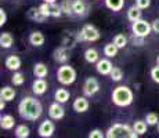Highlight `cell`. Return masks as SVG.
Listing matches in <instances>:
<instances>
[{
  "mask_svg": "<svg viewBox=\"0 0 159 138\" xmlns=\"http://www.w3.org/2000/svg\"><path fill=\"white\" fill-rule=\"evenodd\" d=\"M100 90V83L96 78H87L83 84V93L86 97H93Z\"/></svg>",
  "mask_w": 159,
  "mask_h": 138,
  "instance_id": "7",
  "label": "cell"
},
{
  "mask_svg": "<svg viewBox=\"0 0 159 138\" xmlns=\"http://www.w3.org/2000/svg\"><path fill=\"white\" fill-rule=\"evenodd\" d=\"M127 18H129L131 22L140 20V18H141V8H140L137 4L129 7V10H127Z\"/></svg>",
  "mask_w": 159,
  "mask_h": 138,
  "instance_id": "22",
  "label": "cell"
},
{
  "mask_svg": "<svg viewBox=\"0 0 159 138\" xmlns=\"http://www.w3.org/2000/svg\"><path fill=\"white\" fill-rule=\"evenodd\" d=\"M78 42H79L78 33L66 32L65 36H64V39H62V46H64V47H66V48H73Z\"/></svg>",
  "mask_w": 159,
  "mask_h": 138,
  "instance_id": "14",
  "label": "cell"
},
{
  "mask_svg": "<svg viewBox=\"0 0 159 138\" xmlns=\"http://www.w3.org/2000/svg\"><path fill=\"white\" fill-rule=\"evenodd\" d=\"M78 39L79 42H97L100 39V30L94 25L87 24L78 32Z\"/></svg>",
  "mask_w": 159,
  "mask_h": 138,
  "instance_id": "5",
  "label": "cell"
},
{
  "mask_svg": "<svg viewBox=\"0 0 159 138\" xmlns=\"http://www.w3.org/2000/svg\"><path fill=\"white\" fill-rule=\"evenodd\" d=\"M29 133H30L29 127L28 126H25V124L17 126V127H15V131H14V134H15V137L17 138H28Z\"/></svg>",
  "mask_w": 159,
  "mask_h": 138,
  "instance_id": "27",
  "label": "cell"
},
{
  "mask_svg": "<svg viewBox=\"0 0 159 138\" xmlns=\"http://www.w3.org/2000/svg\"><path fill=\"white\" fill-rule=\"evenodd\" d=\"M73 109L79 113H83L89 109V101L84 97H78L73 101Z\"/></svg>",
  "mask_w": 159,
  "mask_h": 138,
  "instance_id": "17",
  "label": "cell"
},
{
  "mask_svg": "<svg viewBox=\"0 0 159 138\" xmlns=\"http://www.w3.org/2000/svg\"><path fill=\"white\" fill-rule=\"evenodd\" d=\"M109 75H111V79L114 82H120L122 78H123V72H122V69H119V68H114Z\"/></svg>",
  "mask_w": 159,
  "mask_h": 138,
  "instance_id": "35",
  "label": "cell"
},
{
  "mask_svg": "<svg viewBox=\"0 0 159 138\" xmlns=\"http://www.w3.org/2000/svg\"><path fill=\"white\" fill-rule=\"evenodd\" d=\"M104 137H105V134L100 128H94V130H91L89 133V138H104Z\"/></svg>",
  "mask_w": 159,
  "mask_h": 138,
  "instance_id": "37",
  "label": "cell"
},
{
  "mask_svg": "<svg viewBox=\"0 0 159 138\" xmlns=\"http://www.w3.org/2000/svg\"><path fill=\"white\" fill-rule=\"evenodd\" d=\"M147 122L144 120H137V122H134V124H133V130L136 131L139 136H143V134H145L147 133Z\"/></svg>",
  "mask_w": 159,
  "mask_h": 138,
  "instance_id": "29",
  "label": "cell"
},
{
  "mask_svg": "<svg viewBox=\"0 0 159 138\" xmlns=\"http://www.w3.org/2000/svg\"><path fill=\"white\" fill-rule=\"evenodd\" d=\"M105 137H108V138H137L139 134L134 130H131L127 124L116 123L108 128Z\"/></svg>",
  "mask_w": 159,
  "mask_h": 138,
  "instance_id": "3",
  "label": "cell"
},
{
  "mask_svg": "<svg viewBox=\"0 0 159 138\" xmlns=\"http://www.w3.org/2000/svg\"><path fill=\"white\" fill-rule=\"evenodd\" d=\"M39 8H40V11L43 13L46 17H50V3H43V4L39 6Z\"/></svg>",
  "mask_w": 159,
  "mask_h": 138,
  "instance_id": "38",
  "label": "cell"
},
{
  "mask_svg": "<svg viewBox=\"0 0 159 138\" xmlns=\"http://www.w3.org/2000/svg\"><path fill=\"white\" fill-rule=\"evenodd\" d=\"M114 43L119 48H125V46L127 44V39L125 35H120V33H119V35H116L114 38Z\"/></svg>",
  "mask_w": 159,
  "mask_h": 138,
  "instance_id": "33",
  "label": "cell"
},
{
  "mask_svg": "<svg viewBox=\"0 0 159 138\" xmlns=\"http://www.w3.org/2000/svg\"><path fill=\"white\" fill-rule=\"evenodd\" d=\"M152 30H154L155 33H159V18H157L155 21H152Z\"/></svg>",
  "mask_w": 159,
  "mask_h": 138,
  "instance_id": "42",
  "label": "cell"
},
{
  "mask_svg": "<svg viewBox=\"0 0 159 138\" xmlns=\"http://www.w3.org/2000/svg\"><path fill=\"white\" fill-rule=\"evenodd\" d=\"M4 65L8 70H17V69H20V66H21V58L17 57V55H10V57L6 60Z\"/></svg>",
  "mask_w": 159,
  "mask_h": 138,
  "instance_id": "18",
  "label": "cell"
},
{
  "mask_svg": "<svg viewBox=\"0 0 159 138\" xmlns=\"http://www.w3.org/2000/svg\"><path fill=\"white\" fill-rule=\"evenodd\" d=\"M57 80L64 86H69L76 80V70L69 65L64 64L62 66H60L57 70Z\"/></svg>",
  "mask_w": 159,
  "mask_h": 138,
  "instance_id": "4",
  "label": "cell"
},
{
  "mask_svg": "<svg viewBox=\"0 0 159 138\" xmlns=\"http://www.w3.org/2000/svg\"><path fill=\"white\" fill-rule=\"evenodd\" d=\"M48 115H50V118L53 119V120H61V119L64 118V115H65V109L62 108L61 102L56 101L54 104H51V105L48 106Z\"/></svg>",
  "mask_w": 159,
  "mask_h": 138,
  "instance_id": "9",
  "label": "cell"
},
{
  "mask_svg": "<svg viewBox=\"0 0 159 138\" xmlns=\"http://www.w3.org/2000/svg\"><path fill=\"white\" fill-rule=\"evenodd\" d=\"M46 3H56V0H43Z\"/></svg>",
  "mask_w": 159,
  "mask_h": 138,
  "instance_id": "44",
  "label": "cell"
},
{
  "mask_svg": "<svg viewBox=\"0 0 159 138\" xmlns=\"http://www.w3.org/2000/svg\"><path fill=\"white\" fill-rule=\"evenodd\" d=\"M28 18L29 20H32V21H35V22H38V24H43L48 17H46V15L40 11V8L39 7L38 8L32 7V8H29V11H28Z\"/></svg>",
  "mask_w": 159,
  "mask_h": 138,
  "instance_id": "12",
  "label": "cell"
},
{
  "mask_svg": "<svg viewBox=\"0 0 159 138\" xmlns=\"http://www.w3.org/2000/svg\"><path fill=\"white\" fill-rule=\"evenodd\" d=\"M157 61H158V65H159V55H158V60Z\"/></svg>",
  "mask_w": 159,
  "mask_h": 138,
  "instance_id": "45",
  "label": "cell"
},
{
  "mask_svg": "<svg viewBox=\"0 0 159 138\" xmlns=\"http://www.w3.org/2000/svg\"><path fill=\"white\" fill-rule=\"evenodd\" d=\"M69 57H71V54H69V48H66V47H58L54 50V53H53V58H54V61L58 64H65V62H68L69 61Z\"/></svg>",
  "mask_w": 159,
  "mask_h": 138,
  "instance_id": "10",
  "label": "cell"
},
{
  "mask_svg": "<svg viewBox=\"0 0 159 138\" xmlns=\"http://www.w3.org/2000/svg\"><path fill=\"white\" fill-rule=\"evenodd\" d=\"M4 108H6V101H4V100H2V102H0V109L3 110Z\"/></svg>",
  "mask_w": 159,
  "mask_h": 138,
  "instance_id": "43",
  "label": "cell"
},
{
  "mask_svg": "<svg viewBox=\"0 0 159 138\" xmlns=\"http://www.w3.org/2000/svg\"><path fill=\"white\" fill-rule=\"evenodd\" d=\"M29 43L32 46H35V47H40L44 43V35L42 32H39V30H35V32H32L29 35Z\"/></svg>",
  "mask_w": 159,
  "mask_h": 138,
  "instance_id": "16",
  "label": "cell"
},
{
  "mask_svg": "<svg viewBox=\"0 0 159 138\" xmlns=\"http://www.w3.org/2000/svg\"><path fill=\"white\" fill-rule=\"evenodd\" d=\"M158 131H159V123H158Z\"/></svg>",
  "mask_w": 159,
  "mask_h": 138,
  "instance_id": "46",
  "label": "cell"
},
{
  "mask_svg": "<svg viewBox=\"0 0 159 138\" xmlns=\"http://www.w3.org/2000/svg\"><path fill=\"white\" fill-rule=\"evenodd\" d=\"M11 83H13L14 86H22L24 83H25V76L20 72L14 73L13 78H11Z\"/></svg>",
  "mask_w": 159,
  "mask_h": 138,
  "instance_id": "32",
  "label": "cell"
},
{
  "mask_svg": "<svg viewBox=\"0 0 159 138\" xmlns=\"http://www.w3.org/2000/svg\"><path fill=\"white\" fill-rule=\"evenodd\" d=\"M48 73V69H47V65H44L43 62H38L35 64V66H33V75L36 76V78H46Z\"/></svg>",
  "mask_w": 159,
  "mask_h": 138,
  "instance_id": "20",
  "label": "cell"
},
{
  "mask_svg": "<svg viewBox=\"0 0 159 138\" xmlns=\"http://www.w3.org/2000/svg\"><path fill=\"white\" fill-rule=\"evenodd\" d=\"M6 22H7V14L3 8H0V26H3Z\"/></svg>",
  "mask_w": 159,
  "mask_h": 138,
  "instance_id": "41",
  "label": "cell"
},
{
  "mask_svg": "<svg viewBox=\"0 0 159 138\" xmlns=\"http://www.w3.org/2000/svg\"><path fill=\"white\" fill-rule=\"evenodd\" d=\"M14 43V38L11 33H2V36H0V46H2L3 48H10L11 46H13Z\"/></svg>",
  "mask_w": 159,
  "mask_h": 138,
  "instance_id": "25",
  "label": "cell"
},
{
  "mask_svg": "<svg viewBox=\"0 0 159 138\" xmlns=\"http://www.w3.org/2000/svg\"><path fill=\"white\" fill-rule=\"evenodd\" d=\"M112 102L120 108L129 106L133 102V91L127 86H118L112 91Z\"/></svg>",
  "mask_w": 159,
  "mask_h": 138,
  "instance_id": "2",
  "label": "cell"
},
{
  "mask_svg": "<svg viewBox=\"0 0 159 138\" xmlns=\"http://www.w3.org/2000/svg\"><path fill=\"white\" fill-rule=\"evenodd\" d=\"M131 30H133L134 35L137 36H143V38H147L149 35V32L152 30V25L149 22H147L144 20H137L131 24Z\"/></svg>",
  "mask_w": 159,
  "mask_h": 138,
  "instance_id": "6",
  "label": "cell"
},
{
  "mask_svg": "<svg viewBox=\"0 0 159 138\" xmlns=\"http://www.w3.org/2000/svg\"><path fill=\"white\" fill-rule=\"evenodd\" d=\"M15 98V90L8 86L3 87L0 90V100H4V101H13Z\"/></svg>",
  "mask_w": 159,
  "mask_h": 138,
  "instance_id": "23",
  "label": "cell"
},
{
  "mask_svg": "<svg viewBox=\"0 0 159 138\" xmlns=\"http://www.w3.org/2000/svg\"><path fill=\"white\" fill-rule=\"evenodd\" d=\"M105 6L112 11H120L125 6V0H105Z\"/></svg>",
  "mask_w": 159,
  "mask_h": 138,
  "instance_id": "26",
  "label": "cell"
},
{
  "mask_svg": "<svg viewBox=\"0 0 159 138\" xmlns=\"http://www.w3.org/2000/svg\"><path fill=\"white\" fill-rule=\"evenodd\" d=\"M69 97H71V94H69V91L66 90V88H58L56 93H54L56 101H58V102H61V104L66 102V101L69 100Z\"/></svg>",
  "mask_w": 159,
  "mask_h": 138,
  "instance_id": "24",
  "label": "cell"
},
{
  "mask_svg": "<svg viewBox=\"0 0 159 138\" xmlns=\"http://www.w3.org/2000/svg\"><path fill=\"white\" fill-rule=\"evenodd\" d=\"M145 122L148 123V126H155L159 122V118H158L157 113L149 112V113H147L145 115Z\"/></svg>",
  "mask_w": 159,
  "mask_h": 138,
  "instance_id": "34",
  "label": "cell"
},
{
  "mask_svg": "<svg viewBox=\"0 0 159 138\" xmlns=\"http://www.w3.org/2000/svg\"><path fill=\"white\" fill-rule=\"evenodd\" d=\"M130 42H131V44H134V46H143L145 43V38H143V36H137V35L133 33V36L130 38Z\"/></svg>",
  "mask_w": 159,
  "mask_h": 138,
  "instance_id": "36",
  "label": "cell"
},
{
  "mask_svg": "<svg viewBox=\"0 0 159 138\" xmlns=\"http://www.w3.org/2000/svg\"><path fill=\"white\" fill-rule=\"evenodd\" d=\"M151 78L155 83H159V65L154 66V68L151 69Z\"/></svg>",
  "mask_w": 159,
  "mask_h": 138,
  "instance_id": "39",
  "label": "cell"
},
{
  "mask_svg": "<svg viewBox=\"0 0 159 138\" xmlns=\"http://www.w3.org/2000/svg\"><path fill=\"white\" fill-rule=\"evenodd\" d=\"M32 90H33V93H35L36 96H42V94H44L46 91H47V83H46L44 79L38 78L35 82H33Z\"/></svg>",
  "mask_w": 159,
  "mask_h": 138,
  "instance_id": "15",
  "label": "cell"
},
{
  "mask_svg": "<svg viewBox=\"0 0 159 138\" xmlns=\"http://www.w3.org/2000/svg\"><path fill=\"white\" fill-rule=\"evenodd\" d=\"M118 50H119V47L115 43H108V44H105V47H104V54L108 58H114V57H116V54H118Z\"/></svg>",
  "mask_w": 159,
  "mask_h": 138,
  "instance_id": "28",
  "label": "cell"
},
{
  "mask_svg": "<svg viewBox=\"0 0 159 138\" xmlns=\"http://www.w3.org/2000/svg\"><path fill=\"white\" fill-rule=\"evenodd\" d=\"M15 124V120L11 115H4L0 118V127L3 130H11Z\"/></svg>",
  "mask_w": 159,
  "mask_h": 138,
  "instance_id": "19",
  "label": "cell"
},
{
  "mask_svg": "<svg viewBox=\"0 0 159 138\" xmlns=\"http://www.w3.org/2000/svg\"><path fill=\"white\" fill-rule=\"evenodd\" d=\"M96 69L100 75H109L111 70L114 69V65L112 62L108 60V58H102V60H98L96 64Z\"/></svg>",
  "mask_w": 159,
  "mask_h": 138,
  "instance_id": "11",
  "label": "cell"
},
{
  "mask_svg": "<svg viewBox=\"0 0 159 138\" xmlns=\"http://www.w3.org/2000/svg\"><path fill=\"white\" fill-rule=\"evenodd\" d=\"M84 60L87 61L89 64H97V61L100 60V55H98V51L96 48H87L84 51Z\"/></svg>",
  "mask_w": 159,
  "mask_h": 138,
  "instance_id": "21",
  "label": "cell"
},
{
  "mask_svg": "<svg viewBox=\"0 0 159 138\" xmlns=\"http://www.w3.org/2000/svg\"><path fill=\"white\" fill-rule=\"evenodd\" d=\"M18 112H20V115L22 119L35 122L42 116L43 108H42V104L39 102L36 98L25 97L21 100L20 105H18Z\"/></svg>",
  "mask_w": 159,
  "mask_h": 138,
  "instance_id": "1",
  "label": "cell"
},
{
  "mask_svg": "<svg viewBox=\"0 0 159 138\" xmlns=\"http://www.w3.org/2000/svg\"><path fill=\"white\" fill-rule=\"evenodd\" d=\"M136 4L139 6L141 10H144V8H148L149 4H151V0H136Z\"/></svg>",
  "mask_w": 159,
  "mask_h": 138,
  "instance_id": "40",
  "label": "cell"
},
{
  "mask_svg": "<svg viewBox=\"0 0 159 138\" xmlns=\"http://www.w3.org/2000/svg\"><path fill=\"white\" fill-rule=\"evenodd\" d=\"M64 13H62V8H61V4L58 6L57 3H50V17H61Z\"/></svg>",
  "mask_w": 159,
  "mask_h": 138,
  "instance_id": "30",
  "label": "cell"
},
{
  "mask_svg": "<svg viewBox=\"0 0 159 138\" xmlns=\"http://www.w3.org/2000/svg\"><path fill=\"white\" fill-rule=\"evenodd\" d=\"M61 8H62V13L65 15H72L73 14L72 0H64V2L61 3Z\"/></svg>",
  "mask_w": 159,
  "mask_h": 138,
  "instance_id": "31",
  "label": "cell"
},
{
  "mask_svg": "<svg viewBox=\"0 0 159 138\" xmlns=\"http://www.w3.org/2000/svg\"><path fill=\"white\" fill-rule=\"evenodd\" d=\"M72 8L75 15H86L89 7L84 0H72Z\"/></svg>",
  "mask_w": 159,
  "mask_h": 138,
  "instance_id": "13",
  "label": "cell"
},
{
  "mask_svg": "<svg viewBox=\"0 0 159 138\" xmlns=\"http://www.w3.org/2000/svg\"><path fill=\"white\" fill-rule=\"evenodd\" d=\"M54 131H56V124H54L51 120H44V122H42L40 126H39V128H38L39 136L43 137V138L51 137V136L54 134Z\"/></svg>",
  "mask_w": 159,
  "mask_h": 138,
  "instance_id": "8",
  "label": "cell"
}]
</instances>
